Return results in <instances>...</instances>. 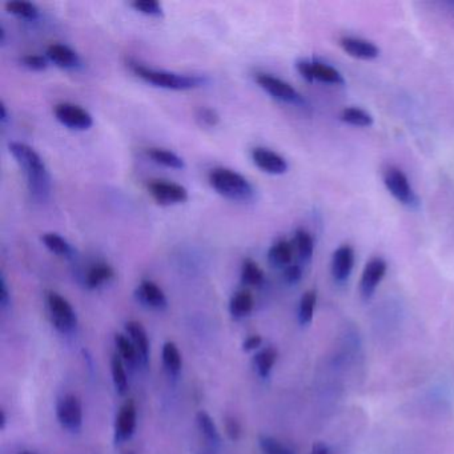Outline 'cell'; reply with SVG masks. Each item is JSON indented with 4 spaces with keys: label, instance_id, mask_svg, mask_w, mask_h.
I'll list each match as a JSON object with an SVG mask.
<instances>
[{
    "label": "cell",
    "instance_id": "obj_35",
    "mask_svg": "<svg viewBox=\"0 0 454 454\" xmlns=\"http://www.w3.org/2000/svg\"><path fill=\"white\" fill-rule=\"evenodd\" d=\"M131 6L135 8L136 11L146 14V15L161 17L164 14L163 6L160 4V1H156V0H136L134 3H131Z\"/></svg>",
    "mask_w": 454,
    "mask_h": 454
},
{
    "label": "cell",
    "instance_id": "obj_39",
    "mask_svg": "<svg viewBox=\"0 0 454 454\" xmlns=\"http://www.w3.org/2000/svg\"><path fill=\"white\" fill-rule=\"evenodd\" d=\"M225 430H227L228 437L231 438L232 441H237L238 438L241 437V433H243L241 425L234 417H228L225 421Z\"/></svg>",
    "mask_w": 454,
    "mask_h": 454
},
{
    "label": "cell",
    "instance_id": "obj_45",
    "mask_svg": "<svg viewBox=\"0 0 454 454\" xmlns=\"http://www.w3.org/2000/svg\"><path fill=\"white\" fill-rule=\"evenodd\" d=\"M4 42H6V30H4V27L1 26V27H0V43L4 44Z\"/></svg>",
    "mask_w": 454,
    "mask_h": 454
},
{
    "label": "cell",
    "instance_id": "obj_26",
    "mask_svg": "<svg viewBox=\"0 0 454 454\" xmlns=\"http://www.w3.org/2000/svg\"><path fill=\"white\" fill-rule=\"evenodd\" d=\"M277 361V351L273 347H268L254 356V367L259 374L265 378L270 376V370Z\"/></svg>",
    "mask_w": 454,
    "mask_h": 454
},
{
    "label": "cell",
    "instance_id": "obj_24",
    "mask_svg": "<svg viewBox=\"0 0 454 454\" xmlns=\"http://www.w3.org/2000/svg\"><path fill=\"white\" fill-rule=\"evenodd\" d=\"M341 121L354 125V127H370L374 123V119L365 110H361L358 107H347L340 114Z\"/></svg>",
    "mask_w": 454,
    "mask_h": 454
},
{
    "label": "cell",
    "instance_id": "obj_10",
    "mask_svg": "<svg viewBox=\"0 0 454 454\" xmlns=\"http://www.w3.org/2000/svg\"><path fill=\"white\" fill-rule=\"evenodd\" d=\"M148 192L152 199L160 205L180 204L188 200V191L183 185L167 180H151L148 183Z\"/></svg>",
    "mask_w": 454,
    "mask_h": 454
},
{
    "label": "cell",
    "instance_id": "obj_38",
    "mask_svg": "<svg viewBox=\"0 0 454 454\" xmlns=\"http://www.w3.org/2000/svg\"><path fill=\"white\" fill-rule=\"evenodd\" d=\"M302 276H303V270L297 264H290L284 270V279L288 284L299 283L302 280Z\"/></svg>",
    "mask_w": 454,
    "mask_h": 454
},
{
    "label": "cell",
    "instance_id": "obj_42",
    "mask_svg": "<svg viewBox=\"0 0 454 454\" xmlns=\"http://www.w3.org/2000/svg\"><path fill=\"white\" fill-rule=\"evenodd\" d=\"M311 454H329V449L324 442H315Z\"/></svg>",
    "mask_w": 454,
    "mask_h": 454
},
{
    "label": "cell",
    "instance_id": "obj_44",
    "mask_svg": "<svg viewBox=\"0 0 454 454\" xmlns=\"http://www.w3.org/2000/svg\"><path fill=\"white\" fill-rule=\"evenodd\" d=\"M6 422H7L6 413H4V410H1V412H0V429H1V430L6 428Z\"/></svg>",
    "mask_w": 454,
    "mask_h": 454
},
{
    "label": "cell",
    "instance_id": "obj_25",
    "mask_svg": "<svg viewBox=\"0 0 454 454\" xmlns=\"http://www.w3.org/2000/svg\"><path fill=\"white\" fill-rule=\"evenodd\" d=\"M42 241L43 244L50 250L51 252L63 257H73L75 254V250L72 248V245L68 243L66 238H63L62 236L58 234H44L42 236Z\"/></svg>",
    "mask_w": 454,
    "mask_h": 454
},
{
    "label": "cell",
    "instance_id": "obj_7",
    "mask_svg": "<svg viewBox=\"0 0 454 454\" xmlns=\"http://www.w3.org/2000/svg\"><path fill=\"white\" fill-rule=\"evenodd\" d=\"M256 83L260 85L264 91H267L272 98L283 103L289 104H303V98L300 94L283 79H279L270 73H257L256 75Z\"/></svg>",
    "mask_w": 454,
    "mask_h": 454
},
{
    "label": "cell",
    "instance_id": "obj_32",
    "mask_svg": "<svg viewBox=\"0 0 454 454\" xmlns=\"http://www.w3.org/2000/svg\"><path fill=\"white\" fill-rule=\"evenodd\" d=\"M163 361L166 368L172 374H177L182 368V354L179 352L175 342L168 341L163 347Z\"/></svg>",
    "mask_w": 454,
    "mask_h": 454
},
{
    "label": "cell",
    "instance_id": "obj_12",
    "mask_svg": "<svg viewBox=\"0 0 454 454\" xmlns=\"http://www.w3.org/2000/svg\"><path fill=\"white\" fill-rule=\"evenodd\" d=\"M340 47L349 56L360 60H373L378 58L380 49L369 40L354 37V36H342L338 40Z\"/></svg>",
    "mask_w": 454,
    "mask_h": 454
},
{
    "label": "cell",
    "instance_id": "obj_1",
    "mask_svg": "<svg viewBox=\"0 0 454 454\" xmlns=\"http://www.w3.org/2000/svg\"><path fill=\"white\" fill-rule=\"evenodd\" d=\"M8 150L26 175L31 196L37 202H46L50 196L51 177L42 156L28 144L19 141L10 143Z\"/></svg>",
    "mask_w": 454,
    "mask_h": 454
},
{
    "label": "cell",
    "instance_id": "obj_5",
    "mask_svg": "<svg viewBox=\"0 0 454 454\" xmlns=\"http://www.w3.org/2000/svg\"><path fill=\"white\" fill-rule=\"evenodd\" d=\"M47 304L50 309L52 324L59 332L68 333L76 326L78 319L75 311L63 296L55 292H50L47 295Z\"/></svg>",
    "mask_w": 454,
    "mask_h": 454
},
{
    "label": "cell",
    "instance_id": "obj_19",
    "mask_svg": "<svg viewBox=\"0 0 454 454\" xmlns=\"http://www.w3.org/2000/svg\"><path fill=\"white\" fill-rule=\"evenodd\" d=\"M125 331L131 337L134 345H135L137 352L140 358L147 363L148 360V354H150V341H148V336L146 329L143 328V325L137 321H130L125 325Z\"/></svg>",
    "mask_w": 454,
    "mask_h": 454
},
{
    "label": "cell",
    "instance_id": "obj_3",
    "mask_svg": "<svg viewBox=\"0 0 454 454\" xmlns=\"http://www.w3.org/2000/svg\"><path fill=\"white\" fill-rule=\"evenodd\" d=\"M209 184L224 198L236 202H248L254 195L252 184L234 169H212L209 172Z\"/></svg>",
    "mask_w": 454,
    "mask_h": 454
},
{
    "label": "cell",
    "instance_id": "obj_11",
    "mask_svg": "<svg viewBox=\"0 0 454 454\" xmlns=\"http://www.w3.org/2000/svg\"><path fill=\"white\" fill-rule=\"evenodd\" d=\"M387 261L381 257H373L367 263L365 268L363 270L361 279H360V293L363 299L368 300L370 299L377 286L383 281V279L387 274Z\"/></svg>",
    "mask_w": 454,
    "mask_h": 454
},
{
    "label": "cell",
    "instance_id": "obj_37",
    "mask_svg": "<svg viewBox=\"0 0 454 454\" xmlns=\"http://www.w3.org/2000/svg\"><path fill=\"white\" fill-rule=\"evenodd\" d=\"M20 63L24 67L34 69V71H42L46 69L49 66V58L43 55H26L20 59Z\"/></svg>",
    "mask_w": 454,
    "mask_h": 454
},
{
    "label": "cell",
    "instance_id": "obj_27",
    "mask_svg": "<svg viewBox=\"0 0 454 454\" xmlns=\"http://www.w3.org/2000/svg\"><path fill=\"white\" fill-rule=\"evenodd\" d=\"M317 303V293L316 290L311 289L305 292L299 305V321L302 325H308L312 322L315 316V309Z\"/></svg>",
    "mask_w": 454,
    "mask_h": 454
},
{
    "label": "cell",
    "instance_id": "obj_14",
    "mask_svg": "<svg viewBox=\"0 0 454 454\" xmlns=\"http://www.w3.org/2000/svg\"><path fill=\"white\" fill-rule=\"evenodd\" d=\"M253 163L260 169L272 175H283L288 171L286 159L268 148L257 147L252 151Z\"/></svg>",
    "mask_w": 454,
    "mask_h": 454
},
{
    "label": "cell",
    "instance_id": "obj_34",
    "mask_svg": "<svg viewBox=\"0 0 454 454\" xmlns=\"http://www.w3.org/2000/svg\"><path fill=\"white\" fill-rule=\"evenodd\" d=\"M259 442L264 454H295L292 449L281 444L279 439L270 436H260Z\"/></svg>",
    "mask_w": 454,
    "mask_h": 454
},
{
    "label": "cell",
    "instance_id": "obj_43",
    "mask_svg": "<svg viewBox=\"0 0 454 454\" xmlns=\"http://www.w3.org/2000/svg\"><path fill=\"white\" fill-rule=\"evenodd\" d=\"M8 120V112H7V107L4 104V101H0V123L4 124Z\"/></svg>",
    "mask_w": 454,
    "mask_h": 454
},
{
    "label": "cell",
    "instance_id": "obj_6",
    "mask_svg": "<svg viewBox=\"0 0 454 454\" xmlns=\"http://www.w3.org/2000/svg\"><path fill=\"white\" fill-rule=\"evenodd\" d=\"M296 68L300 72V75L309 83H313L315 80H319L322 83L328 85H344L345 80L342 75L337 71L336 68L321 63L317 60H299L296 63Z\"/></svg>",
    "mask_w": 454,
    "mask_h": 454
},
{
    "label": "cell",
    "instance_id": "obj_31",
    "mask_svg": "<svg viewBox=\"0 0 454 454\" xmlns=\"http://www.w3.org/2000/svg\"><path fill=\"white\" fill-rule=\"evenodd\" d=\"M6 10L19 17L24 19H31L34 20L39 17V8L31 1H21V0H12L6 3Z\"/></svg>",
    "mask_w": 454,
    "mask_h": 454
},
{
    "label": "cell",
    "instance_id": "obj_30",
    "mask_svg": "<svg viewBox=\"0 0 454 454\" xmlns=\"http://www.w3.org/2000/svg\"><path fill=\"white\" fill-rule=\"evenodd\" d=\"M196 421H198V426L200 429L204 437L207 438L211 444H220L221 441V437H220L219 430L215 425V422L212 420V417L204 412V410H200L198 414H196Z\"/></svg>",
    "mask_w": 454,
    "mask_h": 454
},
{
    "label": "cell",
    "instance_id": "obj_46",
    "mask_svg": "<svg viewBox=\"0 0 454 454\" xmlns=\"http://www.w3.org/2000/svg\"><path fill=\"white\" fill-rule=\"evenodd\" d=\"M127 454H134V453H132V452H130V453H127Z\"/></svg>",
    "mask_w": 454,
    "mask_h": 454
},
{
    "label": "cell",
    "instance_id": "obj_20",
    "mask_svg": "<svg viewBox=\"0 0 454 454\" xmlns=\"http://www.w3.org/2000/svg\"><path fill=\"white\" fill-rule=\"evenodd\" d=\"M292 244L295 251L297 252L299 259L303 263H309L312 260V256L315 252V241L309 232H306L305 229H297L295 232Z\"/></svg>",
    "mask_w": 454,
    "mask_h": 454
},
{
    "label": "cell",
    "instance_id": "obj_9",
    "mask_svg": "<svg viewBox=\"0 0 454 454\" xmlns=\"http://www.w3.org/2000/svg\"><path fill=\"white\" fill-rule=\"evenodd\" d=\"M58 420L71 432H78L83 424V409L82 403L75 394L63 396L56 406Z\"/></svg>",
    "mask_w": 454,
    "mask_h": 454
},
{
    "label": "cell",
    "instance_id": "obj_22",
    "mask_svg": "<svg viewBox=\"0 0 454 454\" xmlns=\"http://www.w3.org/2000/svg\"><path fill=\"white\" fill-rule=\"evenodd\" d=\"M253 305L252 293L250 290H240L231 299L229 312L235 319H240L252 312Z\"/></svg>",
    "mask_w": 454,
    "mask_h": 454
},
{
    "label": "cell",
    "instance_id": "obj_23",
    "mask_svg": "<svg viewBox=\"0 0 454 454\" xmlns=\"http://www.w3.org/2000/svg\"><path fill=\"white\" fill-rule=\"evenodd\" d=\"M148 157L157 164H161L164 167L173 169L184 168V160L177 156L176 153L164 150V148H148L147 150Z\"/></svg>",
    "mask_w": 454,
    "mask_h": 454
},
{
    "label": "cell",
    "instance_id": "obj_28",
    "mask_svg": "<svg viewBox=\"0 0 454 454\" xmlns=\"http://www.w3.org/2000/svg\"><path fill=\"white\" fill-rule=\"evenodd\" d=\"M241 281L245 286H259L264 283V272L251 259L244 260L241 267Z\"/></svg>",
    "mask_w": 454,
    "mask_h": 454
},
{
    "label": "cell",
    "instance_id": "obj_16",
    "mask_svg": "<svg viewBox=\"0 0 454 454\" xmlns=\"http://www.w3.org/2000/svg\"><path fill=\"white\" fill-rule=\"evenodd\" d=\"M136 299L144 305L155 308V309H164L167 308V297L163 292V289L159 286H156L152 281H143L140 286H137L135 292Z\"/></svg>",
    "mask_w": 454,
    "mask_h": 454
},
{
    "label": "cell",
    "instance_id": "obj_8",
    "mask_svg": "<svg viewBox=\"0 0 454 454\" xmlns=\"http://www.w3.org/2000/svg\"><path fill=\"white\" fill-rule=\"evenodd\" d=\"M56 119L71 130H88L94 124L92 115L80 105L72 103H59L53 108Z\"/></svg>",
    "mask_w": 454,
    "mask_h": 454
},
{
    "label": "cell",
    "instance_id": "obj_17",
    "mask_svg": "<svg viewBox=\"0 0 454 454\" xmlns=\"http://www.w3.org/2000/svg\"><path fill=\"white\" fill-rule=\"evenodd\" d=\"M47 58L53 64L62 68H76L80 66V58L76 51L66 44L55 43L47 49Z\"/></svg>",
    "mask_w": 454,
    "mask_h": 454
},
{
    "label": "cell",
    "instance_id": "obj_4",
    "mask_svg": "<svg viewBox=\"0 0 454 454\" xmlns=\"http://www.w3.org/2000/svg\"><path fill=\"white\" fill-rule=\"evenodd\" d=\"M384 184L387 186L389 193L404 205H416L417 204V196L409 183L406 175L397 167H387L383 173Z\"/></svg>",
    "mask_w": 454,
    "mask_h": 454
},
{
    "label": "cell",
    "instance_id": "obj_36",
    "mask_svg": "<svg viewBox=\"0 0 454 454\" xmlns=\"http://www.w3.org/2000/svg\"><path fill=\"white\" fill-rule=\"evenodd\" d=\"M196 119L205 127H216L220 123V115L216 110L209 107H202L196 112Z\"/></svg>",
    "mask_w": 454,
    "mask_h": 454
},
{
    "label": "cell",
    "instance_id": "obj_41",
    "mask_svg": "<svg viewBox=\"0 0 454 454\" xmlns=\"http://www.w3.org/2000/svg\"><path fill=\"white\" fill-rule=\"evenodd\" d=\"M10 303V293H8V288L6 284L4 277L1 276L0 279V305L1 306H7Z\"/></svg>",
    "mask_w": 454,
    "mask_h": 454
},
{
    "label": "cell",
    "instance_id": "obj_13",
    "mask_svg": "<svg viewBox=\"0 0 454 454\" xmlns=\"http://www.w3.org/2000/svg\"><path fill=\"white\" fill-rule=\"evenodd\" d=\"M354 265V251L349 245L338 247L331 263V272L332 277L337 283H344L349 279Z\"/></svg>",
    "mask_w": 454,
    "mask_h": 454
},
{
    "label": "cell",
    "instance_id": "obj_40",
    "mask_svg": "<svg viewBox=\"0 0 454 454\" xmlns=\"http://www.w3.org/2000/svg\"><path fill=\"white\" fill-rule=\"evenodd\" d=\"M261 342H263V338H261V337L257 336V335L250 336L247 340H245V341H244V344H243V349L247 351V352L254 351V349H257V348L261 345Z\"/></svg>",
    "mask_w": 454,
    "mask_h": 454
},
{
    "label": "cell",
    "instance_id": "obj_15",
    "mask_svg": "<svg viewBox=\"0 0 454 454\" xmlns=\"http://www.w3.org/2000/svg\"><path fill=\"white\" fill-rule=\"evenodd\" d=\"M136 428V406L134 401H127L119 410L116 417V441L121 442L132 437Z\"/></svg>",
    "mask_w": 454,
    "mask_h": 454
},
{
    "label": "cell",
    "instance_id": "obj_2",
    "mask_svg": "<svg viewBox=\"0 0 454 454\" xmlns=\"http://www.w3.org/2000/svg\"><path fill=\"white\" fill-rule=\"evenodd\" d=\"M127 64L137 78L143 79L144 82H147L150 85H157L161 88L173 89V91H185V89L198 88L204 85V79L200 76L182 75V73L169 72L164 69L146 67L131 59L127 60Z\"/></svg>",
    "mask_w": 454,
    "mask_h": 454
},
{
    "label": "cell",
    "instance_id": "obj_47",
    "mask_svg": "<svg viewBox=\"0 0 454 454\" xmlns=\"http://www.w3.org/2000/svg\"><path fill=\"white\" fill-rule=\"evenodd\" d=\"M23 454H31V453H23Z\"/></svg>",
    "mask_w": 454,
    "mask_h": 454
},
{
    "label": "cell",
    "instance_id": "obj_18",
    "mask_svg": "<svg viewBox=\"0 0 454 454\" xmlns=\"http://www.w3.org/2000/svg\"><path fill=\"white\" fill-rule=\"evenodd\" d=\"M293 244L286 240H279L274 243L268 251V261L274 268H284L289 267L293 260Z\"/></svg>",
    "mask_w": 454,
    "mask_h": 454
},
{
    "label": "cell",
    "instance_id": "obj_33",
    "mask_svg": "<svg viewBox=\"0 0 454 454\" xmlns=\"http://www.w3.org/2000/svg\"><path fill=\"white\" fill-rule=\"evenodd\" d=\"M115 344L118 347L120 357L123 360H125L128 364H135L136 361L140 358L134 342L130 341L124 335H116L115 336Z\"/></svg>",
    "mask_w": 454,
    "mask_h": 454
},
{
    "label": "cell",
    "instance_id": "obj_29",
    "mask_svg": "<svg viewBox=\"0 0 454 454\" xmlns=\"http://www.w3.org/2000/svg\"><path fill=\"white\" fill-rule=\"evenodd\" d=\"M111 370H112V378H114V385L116 387V392L119 394H125L128 390V378H127L124 363H123V358L120 357V354H115L112 357Z\"/></svg>",
    "mask_w": 454,
    "mask_h": 454
},
{
    "label": "cell",
    "instance_id": "obj_21",
    "mask_svg": "<svg viewBox=\"0 0 454 454\" xmlns=\"http://www.w3.org/2000/svg\"><path fill=\"white\" fill-rule=\"evenodd\" d=\"M114 276H115V272L111 265H108L105 263H99L88 270L87 277H85V284L89 289H95V288H99L103 284L108 283L110 280H112Z\"/></svg>",
    "mask_w": 454,
    "mask_h": 454
}]
</instances>
